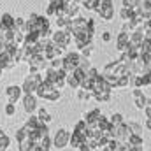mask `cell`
<instances>
[{
    "mask_svg": "<svg viewBox=\"0 0 151 151\" xmlns=\"http://www.w3.org/2000/svg\"><path fill=\"white\" fill-rule=\"evenodd\" d=\"M42 81H44V79H42V74H40V72H28V76L25 77V81H23V84H21L23 93H25V95L35 93Z\"/></svg>",
    "mask_w": 151,
    "mask_h": 151,
    "instance_id": "1",
    "label": "cell"
},
{
    "mask_svg": "<svg viewBox=\"0 0 151 151\" xmlns=\"http://www.w3.org/2000/svg\"><path fill=\"white\" fill-rule=\"evenodd\" d=\"M81 56H83V55H81L79 51H70V53H67V55L63 56V70H65L67 74L74 72L76 69L79 67Z\"/></svg>",
    "mask_w": 151,
    "mask_h": 151,
    "instance_id": "2",
    "label": "cell"
},
{
    "mask_svg": "<svg viewBox=\"0 0 151 151\" xmlns=\"http://www.w3.org/2000/svg\"><path fill=\"white\" fill-rule=\"evenodd\" d=\"M51 40H53L56 46H60L62 49H67V47L70 46V42H72V35H70L67 30L56 28V30L53 32V35H51Z\"/></svg>",
    "mask_w": 151,
    "mask_h": 151,
    "instance_id": "3",
    "label": "cell"
},
{
    "mask_svg": "<svg viewBox=\"0 0 151 151\" xmlns=\"http://www.w3.org/2000/svg\"><path fill=\"white\" fill-rule=\"evenodd\" d=\"M27 63L30 67V72H44L49 67V60L44 55H34Z\"/></svg>",
    "mask_w": 151,
    "mask_h": 151,
    "instance_id": "4",
    "label": "cell"
},
{
    "mask_svg": "<svg viewBox=\"0 0 151 151\" xmlns=\"http://www.w3.org/2000/svg\"><path fill=\"white\" fill-rule=\"evenodd\" d=\"M97 14L100 16L102 21H113L114 14H116V11H114V2L113 0H104V2L100 4V7L97 9Z\"/></svg>",
    "mask_w": 151,
    "mask_h": 151,
    "instance_id": "5",
    "label": "cell"
},
{
    "mask_svg": "<svg viewBox=\"0 0 151 151\" xmlns=\"http://www.w3.org/2000/svg\"><path fill=\"white\" fill-rule=\"evenodd\" d=\"M69 142H70V132L65 130V128H60V130L55 134V137H53V146H55L56 150L67 148Z\"/></svg>",
    "mask_w": 151,
    "mask_h": 151,
    "instance_id": "6",
    "label": "cell"
},
{
    "mask_svg": "<svg viewBox=\"0 0 151 151\" xmlns=\"http://www.w3.org/2000/svg\"><path fill=\"white\" fill-rule=\"evenodd\" d=\"M132 99H134L135 109H139V111H144L146 106H148V102H150V99L144 95V91L141 88H132Z\"/></svg>",
    "mask_w": 151,
    "mask_h": 151,
    "instance_id": "7",
    "label": "cell"
},
{
    "mask_svg": "<svg viewBox=\"0 0 151 151\" xmlns=\"http://www.w3.org/2000/svg\"><path fill=\"white\" fill-rule=\"evenodd\" d=\"M23 88L21 86H16V84H11V86H7L5 88V97H7V100L11 102V104H18L21 99H23Z\"/></svg>",
    "mask_w": 151,
    "mask_h": 151,
    "instance_id": "8",
    "label": "cell"
},
{
    "mask_svg": "<svg viewBox=\"0 0 151 151\" xmlns=\"http://www.w3.org/2000/svg\"><path fill=\"white\" fill-rule=\"evenodd\" d=\"M63 51H65V49H62L60 46H56V44L49 39V44H47V47H46V51H44V56L51 62V60H55V58H62Z\"/></svg>",
    "mask_w": 151,
    "mask_h": 151,
    "instance_id": "9",
    "label": "cell"
},
{
    "mask_svg": "<svg viewBox=\"0 0 151 151\" xmlns=\"http://www.w3.org/2000/svg\"><path fill=\"white\" fill-rule=\"evenodd\" d=\"M23 109L25 113L28 114H34L37 111V95L35 93H30V95H23Z\"/></svg>",
    "mask_w": 151,
    "mask_h": 151,
    "instance_id": "10",
    "label": "cell"
},
{
    "mask_svg": "<svg viewBox=\"0 0 151 151\" xmlns=\"http://www.w3.org/2000/svg\"><path fill=\"white\" fill-rule=\"evenodd\" d=\"M146 34H148V30L144 28V25L137 27V28L130 34V44H134V46H139V47H141L142 40L146 39Z\"/></svg>",
    "mask_w": 151,
    "mask_h": 151,
    "instance_id": "11",
    "label": "cell"
},
{
    "mask_svg": "<svg viewBox=\"0 0 151 151\" xmlns=\"http://www.w3.org/2000/svg\"><path fill=\"white\" fill-rule=\"evenodd\" d=\"M130 135H132V130H130L128 123H125V121H123L121 125H118V127H116V141H119V142H127Z\"/></svg>",
    "mask_w": 151,
    "mask_h": 151,
    "instance_id": "12",
    "label": "cell"
},
{
    "mask_svg": "<svg viewBox=\"0 0 151 151\" xmlns=\"http://www.w3.org/2000/svg\"><path fill=\"white\" fill-rule=\"evenodd\" d=\"M128 46H130V34L119 32V34L116 35V49H118L119 53H123V51H127Z\"/></svg>",
    "mask_w": 151,
    "mask_h": 151,
    "instance_id": "13",
    "label": "cell"
},
{
    "mask_svg": "<svg viewBox=\"0 0 151 151\" xmlns=\"http://www.w3.org/2000/svg\"><path fill=\"white\" fill-rule=\"evenodd\" d=\"M18 63L14 62V58H12V55L9 53V51H4V53H0V67L4 69V70H11L12 67H16Z\"/></svg>",
    "mask_w": 151,
    "mask_h": 151,
    "instance_id": "14",
    "label": "cell"
},
{
    "mask_svg": "<svg viewBox=\"0 0 151 151\" xmlns=\"http://www.w3.org/2000/svg\"><path fill=\"white\" fill-rule=\"evenodd\" d=\"M100 116H102L100 109H91V111H88V113L83 116V119L86 121V125H88V127H93V125H97V123H99Z\"/></svg>",
    "mask_w": 151,
    "mask_h": 151,
    "instance_id": "15",
    "label": "cell"
},
{
    "mask_svg": "<svg viewBox=\"0 0 151 151\" xmlns=\"http://www.w3.org/2000/svg\"><path fill=\"white\" fill-rule=\"evenodd\" d=\"M53 90H55V88H53V84H51V83L42 81V83H40V86L37 88V91H35V95H37V99H44V100H46Z\"/></svg>",
    "mask_w": 151,
    "mask_h": 151,
    "instance_id": "16",
    "label": "cell"
},
{
    "mask_svg": "<svg viewBox=\"0 0 151 151\" xmlns=\"http://www.w3.org/2000/svg\"><path fill=\"white\" fill-rule=\"evenodd\" d=\"M79 9H81L79 2H67V4H65V7H63L65 16H69L70 19H74V18L79 16Z\"/></svg>",
    "mask_w": 151,
    "mask_h": 151,
    "instance_id": "17",
    "label": "cell"
},
{
    "mask_svg": "<svg viewBox=\"0 0 151 151\" xmlns=\"http://www.w3.org/2000/svg\"><path fill=\"white\" fill-rule=\"evenodd\" d=\"M84 139H86V135L84 134H79V132H70V142H69V146H72V148H81V144L84 142Z\"/></svg>",
    "mask_w": 151,
    "mask_h": 151,
    "instance_id": "18",
    "label": "cell"
},
{
    "mask_svg": "<svg viewBox=\"0 0 151 151\" xmlns=\"http://www.w3.org/2000/svg\"><path fill=\"white\" fill-rule=\"evenodd\" d=\"M40 123H42V121L39 119L35 114H30V118L27 119V123H25L23 127L27 128V132H32V130H35V128H39V127H40Z\"/></svg>",
    "mask_w": 151,
    "mask_h": 151,
    "instance_id": "19",
    "label": "cell"
},
{
    "mask_svg": "<svg viewBox=\"0 0 151 151\" xmlns=\"http://www.w3.org/2000/svg\"><path fill=\"white\" fill-rule=\"evenodd\" d=\"M119 18L123 19V23H127V21H132V19L135 18V9L121 7V11H119Z\"/></svg>",
    "mask_w": 151,
    "mask_h": 151,
    "instance_id": "20",
    "label": "cell"
},
{
    "mask_svg": "<svg viewBox=\"0 0 151 151\" xmlns=\"http://www.w3.org/2000/svg\"><path fill=\"white\" fill-rule=\"evenodd\" d=\"M14 16L12 14H9V12H4L2 14V18H0V23L5 27V28H9V30H14Z\"/></svg>",
    "mask_w": 151,
    "mask_h": 151,
    "instance_id": "21",
    "label": "cell"
},
{
    "mask_svg": "<svg viewBox=\"0 0 151 151\" xmlns=\"http://www.w3.org/2000/svg\"><path fill=\"white\" fill-rule=\"evenodd\" d=\"M142 142H144V137H142V135L132 134V135L128 137V141H127V146H130V148H142Z\"/></svg>",
    "mask_w": 151,
    "mask_h": 151,
    "instance_id": "22",
    "label": "cell"
},
{
    "mask_svg": "<svg viewBox=\"0 0 151 151\" xmlns=\"http://www.w3.org/2000/svg\"><path fill=\"white\" fill-rule=\"evenodd\" d=\"M102 2H104V0H84V2H83V7H84L86 11H93V12H97V9L100 7Z\"/></svg>",
    "mask_w": 151,
    "mask_h": 151,
    "instance_id": "23",
    "label": "cell"
},
{
    "mask_svg": "<svg viewBox=\"0 0 151 151\" xmlns=\"http://www.w3.org/2000/svg\"><path fill=\"white\" fill-rule=\"evenodd\" d=\"M55 19H56V28H62V30H65V28L70 25V21H72V19H70L69 16H65V14H63V16H56Z\"/></svg>",
    "mask_w": 151,
    "mask_h": 151,
    "instance_id": "24",
    "label": "cell"
},
{
    "mask_svg": "<svg viewBox=\"0 0 151 151\" xmlns=\"http://www.w3.org/2000/svg\"><path fill=\"white\" fill-rule=\"evenodd\" d=\"M65 83H67V86H70V88H72V90H76V91L81 88V83L77 81V77H76L72 72H70V74H67V77H65Z\"/></svg>",
    "mask_w": 151,
    "mask_h": 151,
    "instance_id": "25",
    "label": "cell"
},
{
    "mask_svg": "<svg viewBox=\"0 0 151 151\" xmlns=\"http://www.w3.org/2000/svg\"><path fill=\"white\" fill-rule=\"evenodd\" d=\"M93 99L99 104H104V102H109L111 100V93H107V91H95L93 93Z\"/></svg>",
    "mask_w": 151,
    "mask_h": 151,
    "instance_id": "26",
    "label": "cell"
},
{
    "mask_svg": "<svg viewBox=\"0 0 151 151\" xmlns=\"http://www.w3.org/2000/svg\"><path fill=\"white\" fill-rule=\"evenodd\" d=\"M18 144H19V151H34V148L37 146L30 137L25 139V141H21V142H18Z\"/></svg>",
    "mask_w": 151,
    "mask_h": 151,
    "instance_id": "27",
    "label": "cell"
},
{
    "mask_svg": "<svg viewBox=\"0 0 151 151\" xmlns=\"http://www.w3.org/2000/svg\"><path fill=\"white\" fill-rule=\"evenodd\" d=\"M77 99L81 100V102H88L90 99H93V91H90V90H77Z\"/></svg>",
    "mask_w": 151,
    "mask_h": 151,
    "instance_id": "28",
    "label": "cell"
},
{
    "mask_svg": "<svg viewBox=\"0 0 151 151\" xmlns=\"http://www.w3.org/2000/svg\"><path fill=\"white\" fill-rule=\"evenodd\" d=\"M128 127H130L132 134H135V135H142V125H141V123H137V121H128Z\"/></svg>",
    "mask_w": 151,
    "mask_h": 151,
    "instance_id": "29",
    "label": "cell"
},
{
    "mask_svg": "<svg viewBox=\"0 0 151 151\" xmlns=\"http://www.w3.org/2000/svg\"><path fill=\"white\" fill-rule=\"evenodd\" d=\"M79 69H81V70H84V72H88V70L91 69V62H90V58H86V56H81Z\"/></svg>",
    "mask_w": 151,
    "mask_h": 151,
    "instance_id": "30",
    "label": "cell"
},
{
    "mask_svg": "<svg viewBox=\"0 0 151 151\" xmlns=\"http://www.w3.org/2000/svg\"><path fill=\"white\" fill-rule=\"evenodd\" d=\"M86 130H88V125H86V121L84 119H81V121H77L74 127V132H79V134H84L86 135Z\"/></svg>",
    "mask_w": 151,
    "mask_h": 151,
    "instance_id": "31",
    "label": "cell"
},
{
    "mask_svg": "<svg viewBox=\"0 0 151 151\" xmlns=\"http://www.w3.org/2000/svg\"><path fill=\"white\" fill-rule=\"evenodd\" d=\"M37 118L42 121V123H49L51 121V116H49V113L42 107V109H39V113H37Z\"/></svg>",
    "mask_w": 151,
    "mask_h": 151,
    "instance_id": "32",
    "label": "cell"
},
{
    "mask_svg": "<svg viewBox=\"0 0 151 151\" xmlns=\"http://www.w3.org/2000/svg\"><path fill=\"white\" fill-rule=\"evenodd\" d=\"M25 25H27V19H23V18H16L14 19V30L25 32Z\"/></svg>",
    "mask_w": 151,
    "mask_h": 151,
    "instance_id": "33",
    "label": "cell"
},
{
    "mask_svg": "<svg viewBox=\"0 0 151 151\" xmlns=\"http://www.w3.org/2000/svg\"><path fill=\"white\" fill-rule=\"evenodd\" d=\"M25 139H28V132H27L25 127H21L19 130H16V141L21 142V141H25Z\"/></svg>",
    "mask_w": 151,
    "mask_h": 151,
    "instance_id": "34",
    "label": "cell"
},
{
    "mask_svg": "<svg viewBox=\"0 0 151 151\" xmlns=\"http://www.w3.org/2000/svg\"><path fill=\"white\" fill-rule=\"evenodd\" d=\"M39 146H40V148H44V150H51V146H53V139H51L49 135H46V137H42V139H40Z\"/></svg>",
    "mask_w": 151,
    "mask_h": 151,
    "instance_id": "35",
    "label": "cell"
},
{
    "mask_svg": "<svg viewBox=\"0 0 151 151\" xmlns=\"http://www.w3.org/2000/svg\"><path fill=\"white\" fill-rule=\"evenodd\" d=\"M9 144H11V139H9V135H7V134H5L4 137H0V151H7Z\"/></svg>",
    "mask_w": 151,
    "mask_h": 151,
    "instance_id": "36",
    "label": "cell"
},
{
    "mask_svg": "<svg viewBox=\"0 0 151 151\" xmlns=\"http://www.w3.org/2000/svg\"><path fill=\"white\" fill-rule=\"evenodd\" d=\"M49 67H53V69H56V70L63 69V58H55V60H51V62H49Z\"/></svg>",
    "mask_w": 151,
    "mask_h": 151,
    "instance_id": "37",
    "label": "cell"
},
{
    "mask_svg": "<svg viewBox=\"0 0 151 151\" xmlns=\"http://www.w3.org/2000/svg\"><path fill=\"white\" fill-rule=\"evenodd\" d=\"M123 121H125V119H123V116H121L119 113H114L113 116H111V123H113L114 127H118V125H121Z\"/></svg>",
    "mask_w": 151,
    "mask_h": 151,
    "instance_id": "38",
    "label": "cell"
},
{
    "mask_svg": "<svg viewBox=\"0 0 151 151\" xmlns=\"http://www.w3.org/2000/svg\"><path fill=\"white\" fill-rule=\"evenodd\" d=\"M44 16H47V18H55V16H56V7L51 5V4H47V7H46V14H44Z\"/></svg>",
    "mask_w": 151,
    "mask_h": 151,
    "instance_id": "39",
    "label": "cell"
},
{
    "mask_svg": "<svg viewBox=\"0 0 151 151\" xmlns=\"http://www.w3.org/2000/svg\"><path fill=\"white\" fill-rule=\"evenodd\" d=\"M4 111H5L7 116H14V114H16V104H11V102L5 104V109H4Z\"/></svg>",
    "mask_w": 151,
    "mask_h": 151,
    "instance_id": "40",
    "label": "cell"
},
{
    "mask_svg": "<svg viewBox=\"0 0 151 151\" xmlns=\"http://www.w3.org/2000/svg\"><path fill=\"white\" fill-rule=\"evenodd\" d=\"M99 76H100V72H99V70H97L95 67H91V69H90V70L86 72V77H88V79H91V81H95V79H97Z\"/></svg>",
    "mask_w": 151,
    "mask_h": 151,
    "instance_id": "41",
    "label": "cell"
},
{
    "mask_svg": "<svg viewBox=\"0 0 151 151\" xmlns=\"http://www.w3.org/2000/svg\"><path fill=\"white\" fill-rule=\"evenodd\" d=\"M141 0H123V7H128V9H135L139 5Z\"/></svg>",
    "mask_w": 151,
    "mask_h": 151,
    "instance_id": "42",
    "label": "cell"
},
{
    "mask_svg": "<svg viewBox=\"0 0 151 151\" xmlns=\"http://www.w3.org/2000/svg\"><path fill=\"white\" fill-rule=\"evenodd\" d=\"M79 53H81L83 56H86V58H90V56H91V53H93V44H90V46H86V47H84V49H81Z\"/></svg>",
    "mask_w": 151,
    "mask_h": 151,
    "instance_id": "43",
    "label": "cell"
},
{
    "mask_svg": "<svg viewBox=\"0 0 151 151\" xmlns=\"http://www.w3.org/2000/svg\"><path fill=\"white\" fill-rule=\"evenodd\" d=\"M72 74H74L76 77H77V81H79V83H81V81H83V79L86 77V72H84V70H81L79 67L76 69V70H74V72H72Z\"/></svg>",
    "mask_w": 151,
    "mask_h": 151,
    "instance_id": "44",
    "label": "cell"
},
{
    "mask_svg": "<svg viewBox=\"0 0 151 151\" xmlns=\"http://www.w3.org/2000/svg\"><path fill=\"white\" fill-rule=\"evenodd\" d=\"M95 28H97L95 19H88V23H86V30H88L90 34H95Z\"/></svg>",
    "mask_w": 151,
    "mask_h": 151,
    "instance_id": "45",
    "label": "cell"
},
{
    "mask_svg": "<svg viewBox=\"0 0 151 151\" xmlns=\"http://www.w3.org/2000/svg\"><path fill=\"white\" fill-rule=\"evenodd\" d=\"M102 40H104V42H111V40H113V35H111V32H109V30L102 32Z\"/></svg>",
    "mask_w": 151,
    "mask_h": 151,
    "instance_id": "46",
    "label": "cell"
},
{
    "mask_svg": "<svg viewBox=\"0 0 151 151\" xmlns=\"http://www.w3.org/2000/svg\"><path fill=\"white\" fill-rule=\"evenodd\" d=\"M144 113H146V118H151V100L148 102V106H146V109H144Z\"/></svg>",
    "mask_w": 151,
    "mask_h": 151,
    "instance_id": "47",
    "label": "cell"
},
{
    "mask_svg": "<svg viewBox=\"0 0 151 151\" xmlns=\"http://www.w3.org/2000/svg\"><path fill=\"white\" fill-rule=\"evenodd\" d=\"M144 127H146L148 130H151V118H146V121H144Z\"/></svg>",
    "mask_w": 151,
    "mask_h": 151,
    "instance_id": "48",
    "label": "cell"
},
{
    "mask_svg": "<svg viewBox=\"0 0 151 151\" xmlns=\"http://www.w3.org/2000/svg\"><path fill=\"white\" fill-rule=\"evenodd\" d=\"M125 151H142V148H130V146H128Z\"/></svg>",
    "mask_w": 151,
    "mask_h": 151,
    "instance_id": "49",
    "label": "cell"
},
{
    "mask_svg": "<svg viewBox=\"0 0 151 151\" xmlns=\"http://www.w3.org/2000/svg\"><path fill=\"white\" fill-rule=\"evenodd\" d=\"M34 151H49V150H44V148H40V146H35V148H34Z\"/></svg>",
    "mask_w": 151,
    "mask_h": 151,
    "instance_id": "50",
    "label": "cell"
},
{
    "mask_svg": "<svg viewBox=\"0 0 151 151\" xmlns=\"http://www.w3.org/2000/svg\"><path fill=\"white\" fill-rule=\"evenodd\" d=\"M102 151H113V150H111V146H109V144H107V146H106V148H102Z\"/></svg>",
    "mask_w": 151,
    "mask_h": 151,
    "instance_id": "51",
    "label": "cell"
},
{
    "mask_svg": "<svg viewBox=\"0 0 151 151\" xmlns=\"http://www.w3.org/2000/svg\"><path fill=\"white\" fill-rule=\"evenodd\" d=\"M65 2H79V0H65Z\"/></svg>",
    "mask_w": 151,
    "mask_h": 151,
    "instance_id": "52",
    "label": "cell"
},
{
    "mask_svg": "<svg viewBox=\"0 0 151 151\" xmlns=\"http://www.w3.org/2000/svg\"><path fill=\"white\" fill-rule=\"evenodd\" d=\"M2 72H4V69H2V67H0V77H2Z\"/></svg>",
    "mask_w": 151,
    "mask_h": 151,
    "instance_id": "53",
    "label": "cell"
}]
</instances>
